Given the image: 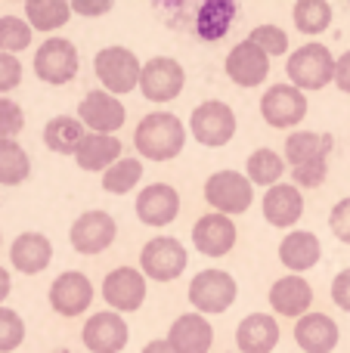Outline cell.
<instances>
[{"label":"cell","mask_w":350,"mask_h":353,"mask_svg":"<svg viewBox=\"0 0 350 353\" xmlns=\"http://www.w3.org/2000/svg\"><path fill=\"white\" fill-rule=\"evenodd\" d=\"M186 143V128L177 115L171 112H152L136 124L134 146L143 159L149 161H171L183 152Z\"/></svg>","instance_id":"1"},{"label":"cell","mask_w":350,"mask_h":353,"mask_svg":"<svg viewBox=\"0 0 350 353\" xmlns=\"http://www.w3.org/2000/svg\"><path fill=\"white\" fill-rule=\"evenodd\" d=\"M285 74H289L295 90H322L332 84L335 78V56L326 43H304L301 50L289 56L285 62Z\"/></svg>","instance_id":"2"},{"label":"cell","mask_w":350,"mask_h":353,"mask_svg":"<svg viewBox=\"0 0 350 353\" xmlns=\"http://www.w3.org/2000/svg\"><path fill=\"white\" fill-rule=\"evenodd\" d=\"M140 59L127 47H105L93 56V72H96L103 90L112 93V97L134 90L140 84Z\"/></svg>","instance_id":"3"},{"label":"cell","mask_w":350,"mask_h":353,"mask_svg":"<svg viewBox=\"0 0 350 353\" xmlns=\"http://www.w3.org/2000/svg\"><path fill=\"white\" fill-rule=\"evenodd\" d=\"M254 186L248 183L245 174L236 171H217L205 183V201L214 208V214L233 217V214H245L251 208Z\"/></svg>","instance_id":"4"},{"label":"cell","mask_w":350,"mask_h":353,"mask_svg":"<svg viewBox=\"0 0 350 353\" xmlns=\"http://www.w3.org/2000/svg\"><path fill=\"white\" fill-rule=\"evenodd\" d=\"M236 294H239V285H236V279L227 270H202L189 282V304L196 307L198 316L229 310Z\"/></svg>","instance_id":"5"},{"label":"cell","mask_w":350,"mask_h":353,"mask_svg":"<svg viewBox=\"0 0 350 353\" xmlns=\"http://www.w3.org/2000/svg\"><path fill=\"white\" fill-rule=\"evenodd\" d=\"M189 130L202 146L217 149L227 146L236 137V112L220 99H208V103L196 105L189 115Z\"/></svg>","instance_id":"6"},{"label":"cell","mask_w":350,"mask_h":353,"mask_svg":"<svg viewBox=\"0 0 350 353\" xmlns=\"http://www.w3.org/2000/svg\"><path fill=\"white\" fill-rule=\"evenodd\" d=\"M78 65H81L78 50L65 37H47L34 53V74L43 84H53V87L68 84L78 74Z\"/></svg>","instance_id":"7"},{"label":"cell","mask_w":350,"mask_h":353,"mask_svg":"<svg viewBox=\"0 0 350 353\" xmlns=\"http://www.w3.org/2000/svg\"><path fill=\"white\" fill-rule=\"evenodd\" d=\"M186 263H189V254L180 245V239H171V236L152 239L140 251L143 276H149L152 282H174L186 270Z\"/></svg>","instance_id":"8"},{"label":"cell","mask_w":350,"mask_h":353,"mask_svg":"<svg viewBox=\"0 0 350 353\" xmlns=\"http://www.w3.org/2000/svg\"><path fill=\"white\" fill-rule=\"evenodd\" d=\"M183 84H186L183 65L177 59H171V56H155L140 68V84L136 87L152 103H171V99L180 97Z\"/></svg>","instance_id":"9"},{"label":"cell","mask_w":350,"mask_h":353,"mask_svg":"<svg viewBox=\"0 0 350 353\" xmlns=\"http://www.w3.org/2000/svg\"><path fill=\"white\" fill-rule=\"evenodd\" d=\"M103 298L112 313H134L146 301V276L134 267H118L103 279Z\"/></svg>","instance_id":"10"},{"label":"cell","mask_w":350,"mask_h":353,"mask_svg":"<svg viewBox=\"0 0 350 353\" xmlns=\"http://www.w3.org/2000/svg\"><path fill=\"white\" fill-rule=\"evenodd\" d=\"M260 115L270 128H295L307 118V97L291 84H273L260 97Z\"/></svg>","instance_id":"11"},{"label":"cell","mask_w":350,"mask_h":353,"mask_svg":"<svg viewBox=\"0 0 350 353\" xmlns=\"http://www.w3.org/2000/svg\"><path fill=\"white\" fill-rule=\"evenodd\" d=\"M124 118H127L124 103L105 90H90L78 105V121L84 124V128H90L93 134L112 137L115 130L124 128Z\"/></svg>","instance_id":"12"},{"label":"cell","mask_w":350,"mask_h":353,"mask_svg":"<svg viewBox=\"0 0 350 353\" xmlns=\"http://www.w3.org/2000/svg\"><path fill=\"white\" fill-rule=\"evenodd\" d=\"M118 236V226L112 220V214L105 211H84L68 230V239H72V248L78 254H99L105 251Z\"/></svg>","instance_id":"13"},{"label":"cell","mask_w":350,"mask_h":353,"mask_svg":"<svg viewBox=\"0 0 350 353\" xmlns=\"http://www.w3.org/2000/svg\"><path fill=\"white\" fill-rule=\"evenodd\" d=\"M130 329L118 313H93L84 323V332H81V341L90 353H121L127 347Z\"/></svg>","instance_id":"14"},{"label":"cell","mask_w":350,"mask_h":353,"mask_svg":"<svg viewBox=\"0 0 350 353\" xmlns=\"http://www.w3.org/2000/svg\"><path fill=\"white\" fill-rule=\"evenodd\" d=\"M93 301V285L84 273L78 270H68V273H59L50 285V307H53L59 316H81V313L90 307Z\"/></svg>","instance_id":"15"},{"label":"cell","mask_w":350,"mask_h":353,"mask_svg":"<svg viewBox=\"0 0 350 353\" xmlns=\"http://www.w3.org/2000/svg\"><path fill=\"white\" fill-rule=\"evenodd\" d=\"M227 78L233 81L236 87H258L267 81L270 74V56L260 53L251 41H242L229 50L227 56Z\"/></svg>","instance_id":"16"},{"label":"cell","mask_w":350,"mask_h":353,"mask_svg":"<svg viewBox=\"0 0 350 353\" xmlns=\"http://www.w3.org/2000/svg\"><path fill=\"white\" fill-rule=\"evenodd\" d=\"M180 214V195L167 183H152L136 195V217L146 226H167Z\"/></svg>","instance_id":"17"},{"label":"cell","mask_w":350,"mask_h":353,"mask_svg":"<svg viewBox=\"0 0 350 353\" xmlns=\"http://www.w3.org/2000/svg\"><path fill=\"white\" fill-rule=\"evenodd\" d=\"M192 245L205 257H223L236 245V223L223 214H202L192 226Z\"/></svg>","instance_id":"18"},{"label":"cell","mask_w":350,"mask_h":353,"mask_svg":"<svg viewBox=\"0 0 350 353\" xmlns=\"http://www.w3.org/2000/svg\"><path fill=\"white\" fill-rule=\"evenodd\" d=\"M165 341L171 344L174 353H208L214 344V329L198 313H183V316L174 319Z\"/></svg>","instance_id":"19"},{"label":"cell","mask_w":350,"mask_h":353,"mask_svg":"<svg viewBox=\"0 0 350 353\" xmlns=\"http://www.w3.org/2000/svg\"><path fill=\"white\" fill-rule=\"evenodd\" d=\"M310 304H313V288L304 276H282L270 285V307L279 316L301 319L307 316Z\"/></svg>","instance_id":"20"},{"label":"cell","mask_w":350,"mask_h":353,"mask_svg":"<svg viewBox=\"0 0 350 353\" xmlns=\"http://www.w3.org/2000/svg\"><path fill=\"white\" fill-rule=\"evenodd\" d=\"M338 323L326 313H307L295 323V341L304 353H332L338 347Z\"/></svg>","instance_id":"21"},{"label":"cell","mask_w":350,"mask_h":353,"mask_svg":"<svg viewBox=\"0 0 350 353\" xmlns=\"http://www.w3.org/2000/svg\"><path fill=\"white\" fill-rule=\"evenodd\" d=\"M53 261V245L43 232H22L10 245V263L25 276H37Z\"/></svg>","instance_id":"22"},{"label":"cell","mask_w":350,"mask_h":353,"mask_svg":"<svg viewBox=\"0 0 350 353\" xmlns=\"http://www.w3.org/2000/svg\"><path fill=\"white\" fill-rule=\"evenodd\" d=\"M260 208H264L267 223L282 226V230L285 226H295L298 220H301V214H304L301 189H295L291 183H276V186H270L264 192Z\"/></svg>","instance_id":"23"},{"label":"cell","mask_w":350,"mask_h":353,"mask_svg":"<svg viewBox=\"0 0 350 353\" xmlns=\"http://www.w3.org/2000/svg\"><path fill=\"white\" fill-rule=\"evenodd\" d=\"M279 344V323L270 313H248L236 329V347L242 353H270Z\"/></svg>","instance_id":"24"},{"label":"cell","mask_w":350,"mask_h":353,"mask_svg":"<svg viewBox=\"0 0 350 353\" xmlns=\"http://www.w3.org/2000/svg\"><path fill=\"white\" fill-rule=\"evenodd\" d=\"M322 257V245L313 232L307 230H295L279 242V261H282L285 270H291V276L304 273V270L316 267Z\"/></svg>","instance_id":"25"},{"label":"cell","mask_w":350,"mask_h":353,"mask_svg":"<svg viewBox=\"0 0 350 353\" xmlns=\"http://www.w3.org/2000/svg\"><path fill=\"white\" fill-rule=\"evenodd\" d=\"M121 143L115 137L105 134H84V140L78 143V152H74V161L84 171H109L115 161H121Z\"/></svg>","instance_id":"26"},{"label":"cell","mask_w":350,"mask_h":353,"mask_svg":"<svg viewBox=\"0 0 350 353\" xmlns=\"http://www.w3.org/2000/svg\"><path fill=\"white\" fill-rule=\"evenodd\" d=\"M329 146H332V137L313 134V130H295V134L285 140V159L295 168H307V165H320L329 161Z\"/></svg>","instance_id":"27"},{"label":"cell","mask_w":350,"mask_h":353,"mask_svg":"<svg viewBox=\"0 0 350 353\" xmlns=\"http://www.w3.org/2000/svg\"><path fill=\"white\" fill-rule=\"evenodd\" d=\"M233 19H236V3H229V0H208V3H202V10L196 16V31L202 41H220L233 28Z\"/></svg>","instance_id":"28"},{"label":"cell","mask_w":350,"mask_h":353,"mask_svg":"<svg viewBox=\"0 0 350 353\" xmlns=\"http://www.w3.org/2000/svg\"><path fill=\"white\" fill-rule=\"evenodd\" d=\"M81 140H84V124L72 115H56V118H50L47 128H43V143H47L50 152L74 155Z\"/></svg>","instance_id":"29"},{"label":"cell","mask_w":350,"mask_h":353,"mask_svg":"<svg viewBox=\"0 0 350 353\" xmlns=\"http://www.w3.org/2000/svg\"><path fill=\"white\" fill-rule=\"evenodd\" d=\"M245 176H248V183H258V186H276L279 180L285 176V161H282V155H276L273 149H254L251 155H248V165H245Z\"/></svg>","instance_id":"30"},{"label":"cell","mask_w":350,"mask_h":353,"mask_svg":"<svg viewBox=\"0 0 350 353\" xmlns=\"http://www.w3.org/2000/svg\"><path fill=\"white\" fill-rule=\"evenodd\" d=\"M25 16H28V28L56 31L68 22L72 10L65 0H25Z\"/></svg>","instance_id":"31"},{"label":"cell","mask_w":350,"mask_h":353,"mask_svg":"<svg viewBox=\"0 0 350 353\" xmlns=\"http://www.w3.org/2000/svg\"><path fill=\"white\" fill-rule=\"evenodd\" d=\"M31 174V159L16 140H0V186H19Z\"/></svg>","instance_id":"32"},{"label":"cell","mask_w":350,"mask_h":353,"mask_svg":"<svg viewBox=\"0 0 350 353\" xmlns=\"http://www.w3.org/2000/svg\"><path fill=\"white\" fill-rule=\"evenodd\" d=\"M291 16H295L298 31H304V34H322L332 25V6L326 0H298Z\"/></svg>","instance_id":"33"},{"label":"cell","mask_w":350,"mask_h":353,"mask_svg":"<svg viewBox=\"0 0 350 353\" xmlns=\"http://www.w3.org/2000/svg\"><path fill=\"white\" fill-rule=\"evenodd\" d=\"M140 176H143L140 161L136 159H121L103 174V189L105 192H112V195H124V192H130V189L140 183Z\"/></svg>","instance_id":"34"},{"label":"cell","mask_w":350,"mask_h":353,"mask_svg":"<svg viewBox=\"0 0 350 353\" xmlns=\"http://www.w3.org/2000/svg\"><path fill=\"white\" fill-rule=\"evenodd\" d=\"M31 28L19 16H0V53L16 56L19 50H28Z\"/></svg>","instance_id":"35"},{"label":"cell","mask_w":350,"mask_h":353,"mask_svg":"<svg viewBox=\"0 0 350 353\" xmlns=\"http://www.w3.org/2000/svg\"><path fill=\"white\" fill-rule=\"evenodd\" d=\"M245 41H251L254 47H258L260 53H267V56L289 53V34H285L282 28H276V25H258V28H254Z\"/></svg>","instance_id":"36"},{"label":"cell","mask_w":350,"mask_h":353,"mask_svg":"<svg viewBox=\"0 0 350 353\" xmlns=\"http://www.w3.org/2000/svg\"><path fill=\"white\" fill-rule=\"evenodd\" d=\"M25 341V323L16 310L0 307V353H12Z\"/></svg>","instance_id":"37"},{"label":"cell","mask_w":350,"mask_h":353,"mask_svg":"<svg viewBox=\"0 0 350 353\" xmlns=\"http://www.w3.org/2000/svg\"><path fill=\"white\" fill-rule=\"evenodd\" d=\"M25 128V112L12 99H0V140H12Z\"/></svg>","instance_id":"38"},{"label":"cell","mask_w":350,"mask_h":353,"mask_svg":"<svg viewBox=\"0 0 350 353\" xmlns=\"http://www.w3.org/2000/svg\"><path fill=\"white\" fill-rule=\"evenodd\" d=\"M329 176V161H320V165H307V168H295L291 171V180H295V189H316L322 186Z\"/></svg>","instance_id":"39"},{"label":"cell","mask_w":350,"mask_h":353,"mask_svg":"<svg viewBox=\"0 0 350 353\" xmlns=\"http://www.w3.org/2000/svg\"><path fill=\"white\" fill-rule=\"evenodd\" d=\"M22 84V62L16 56H6L0 53V97Z\"/></svg>","instance_id":"40"},{"label":"cell","mask_w":350,"mask_h":353,"mask_svg":"<svg viewBox=\"0 0 350 353\" xmlns=\"http://www.w3.org/2000/svg\"><path fill=\"white\" fill-rule=\"evenodd\" d=\"M329 226H332L335 239H341L344 245H350V195L341 199L338 205L332 208V214H329Z\"/></svg>","instance_id":"41"},{"label":"cell","mask_w":350,"mask_h":353,"mask_svg":"<svg viewBox=\"0 0 350 353\" xmlns=\"http://www.w3.org/2000/svg\"><path fill=\"white\" fill-rule=\"evenodd\" d=\"M332 301L341 307L344 313H350V267L341 270L332 282Z\"/></svg>","instance_id":"42"},{"label":"cell","mask_w":350,"mask_h":353,"mask_svg":"<svg viewBox=\"0 0 350 353\" xmlns=\"http://www.w3.org/2000/svg\"><path fill=\"white\" fill-rule=\"evenodd\" d=\"M335 84H338V90L341 93H350V50L344 56H338L335 59Z\"/></svg>","instance_id":"43"},{"label":"cell","mask_w":350,"mask_h":353,"mask_svg":"<svg viewBox=\"0 0 350 353\" xmlns=\"http://www.w3.org/2000/svg\"><path fill=\"white\" fill-rule=\"evenodd\" d=\"M72 12H78V16H103V12H109L112 10V0H99V3H72L68 6Z\"/></svg>","instance_id":"44"},{"label":"cell","mask_w":350,"mask_h":353,"mask_svg":"<svg viewBox=\"0 0 350 353\" xmlns=\"http://www.w3.org/2000/svg\"><path fill=\"white\" fill-rule=\"evenodd\" d=\"M10 288H12L10 273H6V270L0 267V307H3V298H6V294H10Z\"/></svg>","instance_id":"45"},{"label":"cell","mask_w":350,"mask_h":353,"mask_svg":"<svg viewBox=\"0 0 350 353\" xmlns=\"http://www.w3.org/2000/svg\"><path fill=\"white\" fill-rule=\"evenodd\" d=\"M143 353H174V350L167 341H149L146 347H143Z\"/></svg>","instance_id":"46"}]
</instances>
